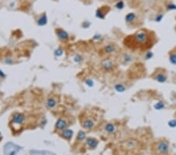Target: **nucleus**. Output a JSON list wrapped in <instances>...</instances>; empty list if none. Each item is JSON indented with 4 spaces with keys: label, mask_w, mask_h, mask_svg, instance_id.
I'll return each instance as SVG.
<instances>
[{
    "label": "nucleus",
    "mask_w": 176,
    "mask_h": 155,
    "mask_svg": "<svg viewBox=\"0 0 176 155\" xmlns=\"http://www.w3.org/2000/svg\"><path fill=\"white\" fill-rule=\"evenodd\" d=\"M154 53L151 50H147L144 53V60H150L154 58Z\"/></svg>",
    "instance_id": "obj_23"
},
{
    "label": "nucleus",
    "mask_w": 176,
    "mask_h": 155,
    "mask_svg": "<svg viewBox=\"0 0 176 155\" xmlns=\"http://www.w3.org/2000/svg\"><path fill=\"white\" fill-rule=\"evenodd\" d=\"M165 107H166V103L164 100H158L153 105V108L156 111L163 110L165 109Z\"/></svg>",
    "instance_id": "obj_18"
},
{
    "label": "nucleus",
    "mask_w": 176,
    "mask_h": 155,
    "mask_svg": "<svg viewBox=\"0 0 176 155\" xmlns=\"http://www.w3.org/2000/svg\"><path fill=\"white\" fill-rule=\"evenodd\" d=\"M56 35L60 41H68L69 39V34L62 28H57L56 30Z\"/></svg>",
    "instance_id": "obj_8"
},
{
    "label": "nucleus",
    "mask_w": 176,
    "mask_h": 155,
    "mask_svg": "<svg viewBox=\"0 0 176 155\" xmlns=\"http://www.w3.org/2000/svg\"><path fill=\"white\" fill-rule=\"evenodd\" d=\"M56 104H57V100L54 97H48L46 102V106L48 109H52L54 107H56Z\"/></svg>",
    "instance_id": "obj_17"
},
{
    "label": "nucleus",
    "mask_w": 176,
    "mask_h": 155,
    "mask_svg": "<svg viewBox=\"0 0 176 155\" xmlns=\"http://www.w3.org/2000/svg\"><path fill=\"white\" fill-rule=\"evenodd\" d=\"M110 11V7H106V6H104V7H102L99 9H97V10L96 11V17L97 18L101 20L105 19V17L106 16V14Z\"/></svg>",
    "instance_id": "obj_5"
},
{
    "label": "nucleus",
    "mask_w": 176,
    "mask_h": 155,
    "mask_svg": "<svg viewBox=\"0 0 176 155\" xmlns=\"http://www.w3.org/2000/svg\"><path fill=\"white\" fill-rule=\"evenodd\" d=\"M114 66V64L113 63V61L110 59H106L102 61L101 63V67L102 69L105 71H110L113 70Z\"/></svg>",
    "instance_id": "obj_7"
},
{
    "label": "nucleus",
    "mask_w": 176,
    "mask_h": 155,
    "mask_svg": "<svg viewBox=\"0 0 176 155\" xmlns=\"http://www.w3.org/2000/svg\"><path fill=\"white\" fill-rule=\"evenodd\" d=\"M0 137H1V132H0Z\"/></svg>",
    "instance_id": "obj_37"
},
{
    "label": "nucleus",
    "mask_w": 176,
    "mask_h": 155,
    "mask_svg": "<svg viewBox=\"0 0 176 155\" xmlns=\"http://www.w3.org/2000/svg\"><path fill=\"white\" fill-rule=\"evenodd\" d=\"M168 61L173 66H176V47L172 49L168 53Z\"/></svg>",
    "instance_id": "obj_15"
},
{
    "label": "nucleus",
    "mask_w": 176,
    "mask_h": 155,
    "mask_svg": "<svg viewBox=\"0 0 176 155\" xmlns=\"http://www.w3.org/2000/svg\"><path fill=\"white\" fill-rule=\"evenodd\" d=\"M73 135H74V132H73L71 129H69V128H65V129L62 130L61 132H60L61 137H63L65 139H68V140L71 139V138L73 137Z\"/></svg>",
    "instance_id": "obj_13"
},
{
    "label": "nucleus",
    "mask_w": 176,
    "mask_h": 155,
    "mask_svg": "<svg viewBox=\"0 0 176 155\" xmlns=\"http://www.w3.org/2000/svg\"><path fill=\"white\" fill-rule=\"evenodd\" d=\"M104 52L106 54H109V55L114 54V53H115L117 52V46H115L113 44H108V45L104 46Z\"/></svg>",
    "instance_id": "obj_16"
},
{
    "label": "nucleus",
    "mask_w": 176,
    "mask_h": 155,
    "mask_svg": "<svg viewBox=\"0 0 176 155\" xmlns=\"http://www.w3.org/2000/svg\"><path fill=\"white\" fill-rule=\"evenodd\" d=\"M68 126V120L65 118V117H60V118L56 121L55 128L57 130H64L66 128V127Z\"/></svg>",
    "instance_id": "obj_6"
},
{
    "label": "nucleus",
    "mask_w": 176,
    "mask_h": 155,
    "mask_svg": "<svg viewBox=\"0 0 176 155\" xmlns=\"http://www.w3.org/2000/svg\"><path fill=\"white\" fill-rule=\"evenodd\" d=\"M104 130L106 133H109V134H113L116 132L117 130V126L115 124L112 123V122H108L106 123L105 126H104Z\"/></svg>",
    "instance_id": "obj_12"
},
{
    "label": "nucleus",
    "mask_w": 176,
    "mask_h": 155,
    "mask_svg": "<svg viewBox=\"0 0 176 155\" xmlns=\"http://www.w3.org/2000/svg\"><path fill=\"white\" fill-rule=\"evenodd\" d=\"M82 125L84 129L91 130L95 126V121L92 118H86L82 121Z\"/></svg>",
    "instance_id": "obj_10"
},
{
    "label": "nucleus",
    "mask_w": 176,
    "mask_h": 155,
    "mask_svg": "<svg viewBox=\"0 0 176 155\" xmlns=\"http://www.w3.org/2000/svg\"><path fill=\"white\" fill-rule=\"evenodd\" d=\"M25 121V115L20 112H15L12 116V120L10 121V125L14 128H21Z\"/></svg>",
    "instance_id": "obj_2"
},
{
    "label": "nucleus",
    "mask_w": 176,
    "mask_h": 155,
    "mask_svg": "<svg viewBox=\"0 0 176 155\" xmlns=\"http://www.w3.org/2000/svg\"><path fill=\"white\" fill-rule=\"evenodd\" d=\"M0 78H6V74L2 70H0Z\"/></svg>",
    "instance_id": "obj_35"
},
{
    "label": "nucleus",
    "mask_w": 176,
    "mask_h": 155,
    "mask_svg": "<svg viewBox=\"0 0 176 155\" xmlns=\"http://www.w3.org/2000/svg\"><path fill=\"white\" fill-rule=\"evenodd\" d=\"M151 77H152V78L154 80V81H156V82H158L160 84L166 83L168 82V79L166 71L163 69H160H160L156 70Z\"/></svg>",
    "instance_id": "obj_3"
},
{
    "label": "nucleus",
    "mask_w": 176,
    "mask_h": 155,
    "mask_svg": "<svg viewBox=\"0 0 176 155\" xmlns=\"http://www.w3.org/2000/svg\"><path fill=\"white\" fill-rule=\"evenodd\" d=\"M48 22V18L46 16V13H43L39 17L37 21V24L38 26H45Z\"/></svg>",
    "instance_id": "obj_20"
},
{
    "label": "nucleus",
    "mask_w": 176,
    "mask_h": 155,
    "mask_svg": "<svg viewBox=\"0 0 176 155\" xmlns=\"http://www.w3.org/2000/svg\"><path fill=\"white\" fill-rule=\"evenodd\" d=\"M134 41L136 42V44L142 46L144 44H146L149 42L150 39V34L147 32L146 30H139L137 32L134 34V35L132 36Z\"/></svg>",
    "instance_id": "obj_1"
},
{
    "label": "nucleus",
    "mask_w": 176,
    "mask_h": 155,
    "mask_svg": "<svg viewBox=\"0 0 176 155\" xmlns=\"http://www.w3.org/2000/svg\"><path fill=\"white\" fill-rule=\"evenodd\" d=\"M5 149H7V152L6 153L7 155H16L17 152L20 150V148L17 146H15L14 144L12 143L6 144Z\"/></svg>",
    "instance_id": "obj_9"
},
{
    "label": "nucleus",
    "mask_w": 176,
    "mask_h": 155,
    "mask_svg": "<svg viewBox=\"0 0 176 155\" xmlns=\"http://www.w3.org/2000/svg\"><path fill=\"white\" fill-rule=\"evenodd\" d=\"M5 62H6V63L7 64H12L14 63L13 60H12L11 58H6V60H5Z\"/></svg>",
    "instance_id": "obj_34"
},
{
    "label": "nucleus",
    "mask_w": 176,
    "mask_h": 155,
    "mask_svg": "<svg viewBox=\"0 0 176 155\" xmlns=\"http://www.w3.org/2000/svg\"><path fill=\"white\" fill-rule=\"evenodd\" d=\"M136 19H137V15L135 13H132H132H128L124 17V21L126 24H128L133 23Z\"/></svg>",
    "instance_id": "obj_19"
},
{
    "label": "nucleus",
    "mask_w": 176,
    "mask_h": 155,
    "mask_svg": "<svg viewBox=\"0 0 176 155\" xmlns=\"http://www.w3.org/2000/svg\"><path fill=\"white\" fill-rule=\"evenodd\" d=\"M169 148H170V145L168 143V142L164 139L158 141L156 144V152H158V153L161 155L167 154L169 152Z\"/></svg>",
    "instance_id": "obj_4"
},
{
    "label": "nucleus",
    "mask_w": 176,
    "mask_h": 155,
    "mask_svg": "<svg viewBox=\"0 0 176 155\" xmlns=\"http://www.w3.org/2000/svg\"><path fill=\"white\" fill-rule=\"evenodd\" d=\"M164 14H162V13H159V14H157L155 17H154V21L156 23H160L163 19H164Z\"/></svg>",
    "instance_id": "obj_25"
},
{
    "label": "nucleus",
    "mask_w": 176,
    "mask_h": 155,
    "mask_svg": "<svg viewBox=\"0 0 176 155\" xmlns=\"http://www.w3.org/2000/svg\"><path fill=\"white\" fill-rule=\"evenodd\" d=\"M84 84H86L87 86H88V87H93L94 85H95V82L93 81V79H92V78H87L86 81H84Z\"/></svg>",
    "instance_id": "obj_30"
},
{
    "label": "nucleus",
    "mask_w": 176,
    "mask_h": 155,
    "mask_svg": "<svg viewBox=\"0 0 176 155\" xmlns=\"http://www.w3.org/2000/svg\"><path fill=\"white\" fill-rule=\"evenodd\" d=\"M87 139L86 137V132L82 131V130H80L79 132L78 133V135H77V140L79 141V142H82L83 140H86Z\"/></svg>",
    "instance_id": "obj_22"
},
{
    "label": "nucleus",
    "mask_w": 176,
    "mask_h": 155,
    "mask_svg": "<svg viewBox=\"0 0 176 155\" xmlns=\"http://www.w3.org/2000/svg\"><path fill=\"white\" fill-rule=\"evenodd\" d=\"M90 25H91V23L88 22V21H84L82 24V26L83 28H89Z\"/></svg>",
    "instance_id": "obj_33"
},
{
    "label": "nucleus",
    "mask_w": 176,
    "mask_h": 155,
    "mask_svg": "<svg viewBox=\"0 0 176 155\" xmlns=\"http://www.w3.org/2000/svg\"><path fill=\"white\" fill-rule=\"evenodd\" d=\"M174 32H175V33H176V25H175V27H174Z\"/></svg>",
    "instance_id": "obj_36"
},
{
    "label": "nucleus",
    "mask_w": 176,
    "mask_h": 155,
    "mask_svg": "<svg viewBox=\"0 0 176 155\" xmlns=\"http://www.w3.org/2000/svg\"><path fill=\"white\" fill-rule=\"evenodd\" d=\"M73 60H74V61L75 62L76 64H80V63H82V62L83 61V57H82V55L77 53L76 55L74 56Z\"/></svg>",
    "instance_id": "obj_26"
},
{
    "label": "nucleus",
    "mask_w": 176,
    "mask_h": 155,
    "mask_svg": "<svg viewBox=\"0 0 176 155\" xmlns=\"http://www.w3.org/2000/svg\"><path fill=\"white\" fill-rule=\"evenodd\" d=\"M121 60H122V62L124 64H130L134 61V57H133L131 53H125L122 55Z\"/></svg>",
    "instance_id": "obj_14"
},
{
    "label": "nucleus",
    "mask_w": 176,
    "mask_h": 155,
    "mask_svg": "<svg viewBox=\"0 0 176 155\" xmlns=\"http://www.w3.org/2000/svg\"><path fill=\"white\" fill-rule=\"evenodd\" d=\"M115 7L118 10H123L124 7V3L123 0H120V1L117 2V3L115 4Z\"/></svg>",
    "instance_id": "obj_29"
},
{
    "label": "nucleus",
    "mask_w": 176,
    "mask_h": 155,
    "mask_svg": "<svg viewBox=\"0 0 176 155\" xmlns=\"http://www.w3.org/2000/svg\"><path fill=\"white\" fill-rule=\"evenodd\" d=\"M63 54H64V50L61 48H57L56 49H55V51H54V55L57 57H61Z\"/></svg>",
    "instance_id": "obj_31"
},
{
    "label": "nucleus",
    "mask_w": 176,
    "mask_h": 155,
    "mask_svg": "<svg viewBox=\"0 0 176 155\" xmlns=\"http://www.w3.org/2000/svg\"><path fill=\"white\" fill-rule=\"evenodd\" d=\"M86 144L91 150H94L99 145V141L93 137H88L86 139Z\"/></svg>",
    "instance_id": "obj_11"
},
{
    "label": "nucleus",
    "mask_w": 176,
    "mask_h": 155,
    "mask_svg": "<svg viewBox=\"0 0 176 155\" xmlns=\"http://www.w3.org/2000/svg\"><path fill=\"white\" fill-rule=\"evenodd\" d=\"M114 89L117 92H119V93H122V92H124L127 90L126 86L123 83H116L114 85Z\"/></svg>",
    "instance_id": "obj_21"
},
{
    "label": "nucleus",
    "mask_w": 176,
    "mask_h": 155,
    "mask_svg": "<svg viewBox=\"0 0 176 155\" xmlns=\"http://www.w3.org/2000/svg\"><path fill=\"white\" fill-rule=\"evenodd\" d=\"M102 35L101 34H95L92 37V40L94 42H99L102 39Z\"/></svg>",
    "instance_id": "obj_32"
},
{
    "label": "nucleus",
    "mask_w": 176,
    "mask_h": 155,
    "mask_svg": "<svg viewBox=\"0 0 176 155\" xmlns=\"http://www.w3.org/2000/svg\"><path fill=\"white\" fill-rule=\"evenodd\" d=\"M137 145V142L136 140H133V139H130L128 140L126 142V147L128 149H132V148H135Z\"/></svg>",
    "instance_id": "obj_24"
},
{
    "label": "nucleus",
    "mask_w": 176,
    "mask_h": 155,
    "mask_svg": "<svg viewBox=\"0 0 176 155\" xmlns=\"http://www.w3.org/2000/svg\"><path fill=\"white\" fill-rule=\"evenodd\" d=\"M166 9L168 11H172V10H176V4L170 2L166 5Z\"/></svg>",
    "instance_id": "obj_28"
},
{
    "label": "nucleus",
    "mask_w": 176,
    "mask_h": 155,
    "mask_svg": "<svg viewBox=\"0 0 176 155\" xmlns=\"http://www.w3.org/2000/svg\"><path fill=\"white\" fill-rule=\"evenodd\" d=\"M168 126L170 128H176V119L172 118L168 121Z\"/></svg>",
    "instance_id": "obj_27"
}]
</instances>
